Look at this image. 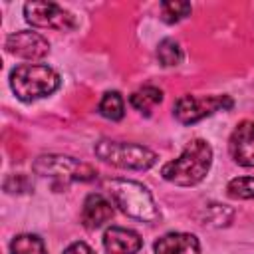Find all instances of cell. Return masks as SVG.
Instances as JSON below:
<instances>
[{
	"mask_svg": "<svg viewBox=\"0 0 254 254\" xmlns=\"http://www.w3.org/2000/svg\"><path fill=\"white\" fill-rule=\"evenodd\" d=\"M210 163H212L210 145L202 139H194L185 147V151L181 153L179 159L169 161L161 169V175L165 181H169L173 185L192 187L206 177Z\"/></svg>",
	"mask_w": 254,
	"mask_h": 254,
	"instance_id": "6da1fadb",
	"label": "cell"
},
{
	"mask_svg": "<svg viewBox=\"0 0 254 254\" xmlns=\"http://www.w3.org/2000/svg\"><path fill=\"white\" fill-rule=\"evenodd\" d=\"M10 87L20 101H36L60 87V75L44 64H22L10 71Z\"/></svg>",
	"mask_w": 254,
	"mask_h": 254,
	"instance_id": "7a4b0ae2",
	"label": "cell"
},
{
	"mask_svg": "<svg viewBox=\"0 0 254 254\" xmlns=\"http://www.w3.org/2000/svg\"><path fill=\"white\" fill-rule=\"evenodd\" d=\"M113 204L119 206L127 216L137 218L141 222H155L159 218V210L153 202V196L147 187L137 181L113 179L107 183Z\"/></svg>",
	"mask_w": 254,
	"mask_h": 254,
	"instance_id": "3957f363",
	"label": "cell"
},
{
	"mask_svg": "<svg viewBox=\"0 0 254 254\" xmlns=\"http://www.w3.org/2000/svg\"><path fill=\"white\" fill-rule=\"evenodd\" d=\"M95 155L101 161L119 169L145 171L157 163V155L151 149L135 143H121V141H109V139H101L99 143H95Z\"/></svg>",
	"mask_w": 254,
	"mask_h": 254,
	"instance_id": "277c9868",
	"label": "cell"
},
{
	"mask_svg": "<svg viewBox=\"0 0 254 254\" xmlns=\"http://www.w3.org/2000/svg\"><path fill=\"white\" fill-rule=\"evenodd\" d=\"M34 171L42 177H52L60 181H91L95 179V169L79 159L65 155H42L34 161Z\"/></svg>",
	"mask_w": 254,
	"mask_h": 254,
	"instance_id": "5b68a950",
	"label": "cell"
},
{
	"mask_svg": "<svg viewBox=\"0 0 254 254\" xmlns=\"http://www.w3.org/2000/svg\"><path fill=\"white\" fill-rule=\"evenodd\" d=\"M230 107H232V99L228 95H183L177 99L173 111L181 123L192 125L204 119L206 115H212L214 111L230 109Z\"/></svg>",
	"mask_w": 254,
	"mask_h": 254,
	"instance_id": "8992f818",
	"label": "cell"
},
{
	"mask_svg": "<svg viewBox=\"0 0 254 254\" xmlns=\"http://www.w3.org/2000/svg\"><path fill=\"white\" fill-rule=\"evenodd\" d=\"M24 18L28 24L36 28H50V30L65 32L75 26V20L67 10H64L62 6L54 2H42V0L24 4Z\"/></svg>",
	"mask_w": 254,
	"mask_h": 254,
	"instance_id": "52a82bcc",
	"label": "cell"
},
{
	"mask_svg": "<svg viewBox=\"0 0 254 254\" xmlns=\"http://www.w3.org/2000/svg\"><path fill=\"white\" fill-rule=\"evenodd\" d=\"M6 50L18 58H24V60H42L48 56L50 44L38 32L20 30V32L10 34L6 38Z\"/></svg>",
	"mask_w": 254,
	"mask_h": 254,
	"instance_id": "ba28073f",
	"label": "cell"
},
{
	"mask_svg": "<svg viewBox=\"0 0 254 254\" xmlns=\"http://www.w3.org/2000/svg\"><path fill=\"white\" fill-rule=\"evenodd\" d=\"M230 157L242 167H254V123L242 121L228 141Z\"/></svg>",
	"mask_w": 254,
	"mask_h": 254,
	"instance_id": "9c48e42d",
	"label": "cell"
},
{
	"mask_svg": "<svg viewBox=\"0 0 254 254\" xmlns=\"http://www.w3.org/2000/svg\"><path fill=\"white\" fill-rule=\"evenodd\" d=\"M141 246H143V240L135 230L111 226L103 234L105 254H137Z\"/></svg>",
	"mask_w": 254,
	"mask_h": 254,
	"instance_id": "30bf717a",
	"label": "cell"
},
{
	"mask_svg": "<svg viewBox=\"0 0 254 254\" xmlns=\"http://www.w3.org/2000/svg\"><path fill=\"white\" fill-rule=\"evenodd\" d=\"M113 204L103 194H89L81 208V222L85 228L95 230L113 218Z\"/></svg>",
	"mask_w": 254,
	"mask_h": 254,
	"instance_id": "8fae6325",
	"label": "cell"
},
{
	"mask_svg": "<svg viewBox=\"0 0 254 254\" xmlns=\"http://www.w3.org/2000/svg\"><path fill=\"white\" fill-rule=\"evenodd\" d=\"M153 252L155 254H198L200 252V244H198L194 234L171 232V234L161 236L155 242Z\"/></svg>",
	"mask_w": 254,
	"mask_h": 254,
	"instance_id": "7c38bea8",
	"label": "cell"
},
{
	"mask_svg": "<svg viewBox=\"0 0 254 254\" xmlns=\"http://www.w3.org/2000/svg\"><path fill=\"white\" fill-rule=\"evenodd\" d=\"M161 101H163V91L159 87H153V85H145V87L137 89L135 93H131V97H129V103L145 115H149L151 109L155 105H159Z\"/></svg>",
	"mask_w": 254,
	"mask_h": 254,
	"instance_id": "4fadbf2b",
	"label": "cell"
},
{
	"mask_svg": "<svg viewBox=\"0 0 254 254\" xmlns=\"http://www.w3.org/2000/svg\"><path fill=\"white\" fill-rule=\"evenodd\" d=\"M10 254H48L40 236L36 234H20L10 244Z\"/></svg>",
	"mask_w": 254,
	"mask_h": 254,
	"instance_id": "5bb4252c",
	"label": "cell"
},
{
	"mask_svg": "<svg viewBox=\"0 0 254 254\" xmlns=\"http://www.w3.org/2000/svg\"><path fill=\"white\" fill-rule=\"evenodd\" d=\"M99 113L111 121H119L125 113L123 109V97L119 91H107L103 93L101 101H99Z\"/></svg>",
	"mask_w": 254,
	"mask_h": 254,
	"instance_id": "9a60e30c",
	"label": "cell"
},
{
	"mask_svg": "<svg viewBox=\"0 0 254 254\" xmlns=\"http://www.w3.org/2000/svg\"><path fill=\"white\" fill-rule=\"evenodd\" d=\"M157 58H159V62L163 64V65H167V67H171V65H179L181 62H183V52H181V48H179V44L175 42V40H163L161 44H159V48H157Z\"/></svg>",
	"mask_w": 254,
	"mask_h": 254,
	"instance_id": "2e32d148",
	"label": "cell"
},
{
	"mask_svg": "<svg viewBox=\"0 0 254 254\" xmlns=\"http://www.w3.org/2000/svg\"><path fill=\"white\" fill-rule=\"evenodd\" d=\"M232 198H254V177H236L226 187Z\"/></svg>",
	"mask_w": 254,
	"mask_h": 254,
	"instance_id": "e0dca14e",
	"label": "cell"
},
{
	"mask_svg": "<svg viewBox=\"0 0 254 254\" xmlns=\"http://www.w3.org/2000/svg\"><path fill=\"white\" fill-rule=\"evenodd\" d=\"M190 14V4L189 2H163L161 4V16L165 22L175 24Z\"/></svg>",
	"mask_w": 254,
	"mask_h": 254,
	"instance_id": "ac0fdd59",
	"label": "cell"
},
{
	"mask_svg": "<svg viewBox=\"0 0 254 254\" xmlns=\"http://www.w3.org/2000/svg\"><path fill=\"white\" fill-rule=\"evenodd\" d=\"M64 254H95L85 242H73V244H69L65 250H64Z\"/></svg>",
	"mask_w": 254,
	"mask_h": 254,
	"instance_id": "d6986e66",
	"label": "cell"
}]
</instances>
